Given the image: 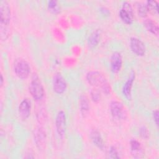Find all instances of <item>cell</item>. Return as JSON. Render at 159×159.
I'll return each mask as SVG.
<instances>
[{
    "instance_id": "obj_16",
    "label": "cell",
    "mask_w": 159,
    "mask_h": 159,
    "mask_svg": "<svg viewBox=\"0 0 159 159\" xmlns=\"http://www.w3.org/2000/svg\"><path fill=\"white\" fill-rule=\"evenodd\" d=\"M101 30L96 29L89 35L88 39V44L89 47L94 48L98 45L101 39Z\"/></svg>"
},
{
    "instance_id": "obj_8",
    "label": "cell",
    "mask_w": 159,
    "mask_h": 159,
    "mask_svg": "<svg viewBox=\"0 0 159 159\" xmlns=\"http://www.w3.org/2000/svg\"><path fill=\"white\" fill-rule=\"evenodd\" d=\"M130 47L133 53L138 56H143L145 53L146 49L144 43L137 37L130 38Z\"/></svg>"
},
{
    "instance_id": "obj_25",
    "label": "cell",
    "mask_w": 159,
    "mask_h": 159,
    "mask_svg": "<svg viewBox=\"0 0 159 159\" xmlns=\"http://www.w3.org/2000/svg\"><path fill=\"white\" fill-rule=\"evenodd\" d=\"M152 117L155 124L158 126V111L155 110L152 113Z\"/></svg>"
},
{
    "instance_id": "obj_4",
    "label": "cell",
    "mask_w": 159,
    "mask_h": 159,
    "mask_svg": "<svg viewBox=\"0 0 159 159\" xmlns=\"http://www.w3.org/2000/svg\"><path fill=\"white\" fill-rule=\"evenodd\" d=\"M14 70L16 76L20 79H26L30 75V67L24 59L17 58L14 63Z\"/></svg>"
},
{
    "instance_id": "obj_1",
    "label": "cell",
    "mask_w": 159,
    "mask_h": 159,
    "mask_svg": "<svg viewBox=\"0 0 159 159\" xmlns=\"http://www.w3.org/2000/svg\"><path fill=\"white\" fill-rule=\"evenodd\" d=\"M11 18V11L9 4L7 1H0V35L2 40H6L9 35V24Z\"/></svg>"
},
{
    "instance_id": "obj_23",
    "label": "cell",
    "mask_w": 159,
    "mask_h": 159,
    "mask_svg": "<svg viewBox=\"0 0 159 159\" xmlns=\"http://www.w3.org/2000/svg\"><path fill=\"white\" fill-rule=\"evenodd\" d=\"M109 157L111 158H120L118 150L114 146H112L109 149Z\"/></svg>"
},
{
    "instance_id": "obj_14",
    "label": "cell",
    "mask_w": 159,
    "mask_h": 159,
    "mask_svg": "<svg viewBox=\"0 0 159 159\" xmlns=\"http://www.w3.org/2000/svg\"><path fill=\"white\" fill-rule=\"evenodd\" d=\"M130 152L135 158H140L143 157V150L141 144L136 140L130 141Z\"/></svg>"
},
{
    "instance_id": "obj_10",
    "label": "cell",
    "mask_w": 159,
    "mask_h": 159,
    "mask_svg": "<svg viewBox=\"0 0 159 159\" xmlns=\"http://www.w3.org/2000/svg\"><path fill=\"white\" fill-rule=\"evenodd\" d=\"M122 56L119 52H114L111 57L110 66L114 73H118L122 66Z\"/></svg>"
},
{
    "instance_id": "obj_18",
    "label": "cell",
    "mask_w": 159,
    "mask_h": 159,
    "mask_svg": "<svg viewBox=\"0 0 159 159\" xmlns=\"http://www.w3.org/2000/svg\"><path fill=\"white\" fill-rule=\"evenodd\" d=\"M80 109L82 116H85L89 112V104L88 99L86 95H81L80 98Z\"/></svg>"
},
{
    "instance_id": "obj_2",
    "label": "cell",
    "mask_w": 159,
    "mask_h": 159,
    "mask_svg": "<svg viewBox=\"0 0 159 159\" xmlns=\"http://www.w3.org/2000/svg\"><path fill=\"white\" fill-rule=\"evenodd\" d=\"M88 83L95 87H99L104 93L108 94L111 92V86L104 76L97 71H90L86 74Z\"/></svg>"
},
{
    "instance_id": "obj_21",
    "label": "cell",
    "mask_w": 159,
    "mask_h": 159,
    "mask_svg": "<svg viewBox=\"0 0 159 159\" xmlns=\"http://www.w3.org/2000/svg\"><path fill=\"white\" fill-rule=\"evenodd\" d=\"M137 11L139 15L142 17H145L147 16L148 13V10L146 4L143 3H139L137 5Z\"/></svg>"
},
{
    "instance_id": "obj_15",
    "label": "cell",
    "mask_w": 159,
    "mask_h": 159,
    "mask_svg": "<svg viewBox=\"0 0 159 159\" xmlns=\"http://www.w3.org/2000/svg\"><path fill=\"white\" fill-rule=\"evenodd\" d=\"M90 138L92 142L98 148L102 150L104 148V145L103 139L100 132L97 130H92L90 132Z\"/></svg>"
},
{
    "instance_id": "obj_17",
    "label": "cell",
    "mask_w": 159,
    "mask_h": 159,
    "mask_svg": "<svg viewBox=\"0 0 159 159\" xmlns=\"http://www.w3.org/2000/svg\"><path fill=\"white\" fill-rule=\"evenodd\" d=\"M143 25L150 33L157 36L158 35V25L155 21L151 19H147L143 21Z\"/></svg>"
},
{
    "instance_id": "obj_20",
    "label": "cell",
    "mask_w": 159,
    "mask_h": 159,
    "mask_svg": "<svg viewBox=\"0 0 159 159\" xmlns=\"http://www.w3.org/2000/svg\"><path fill=\"white\" fill-rule=\"evenodd\" d=\"M48 8L53 13L57 14L60 11V7L57 1L52 0L48 2Z\"/></svg>"
},
{
    "instance_id": "obj_22",
    "label": "cell",
    "mask_w": 159,
    "mask_h": 159,
    "mask_svg": "<svg viewBox=\"0 0 159 159\" xmlns=\"http://www.w3.org/2000/svg\"><path fill=\"white\" fill-rule=\"evenodd\" d=\"M91 97L94 102H99L101 99L100 91L98 89H93L91 91Z\"/></svg>"
},
{
    "instance_id": "obj_26",
    "label": "cell",
    "mask_w": 159,
    "mask_h": 159,
    "mask_svg": "<svg viewBox=\"0 0 159 159\" xmlns=\"http://www.w3.org/2000/svg\"><path fill=\"white\" fill-rule=\"evenodd\" d=\"M3 81H4V80H3V77H2V75L1 74V86H2L3 85Z\"/></svg>"
},
{
    "instance_id": "obj_9",
    "label": "cell",
    "mask_w": 159,
    "mask_h": 159,
    "mask_svg": "<svg viewBox=\"0 0 159 159\" xmlns=\"http://www.w3.org/2000/svg\"><path fill=\"white\" fill-rule=\"evenodd\" d=\"M110 111L112 117L117 119H122L124 117V107L123 104L117 101H112L110 104Z\"/></svg>"
},
{
    "instance_id": "obj_6",
    "label": "cell",
    "mask_w": 159,
    "mask_h": 159,
    "mask_svg": "<svg viewBox=\"0 0 159 159\" xmlns=\"http://www.w3.org/2000/svg\"><path fill=\"white\" fill-rule=\"evenodd\" d=\"M120 19L126 24H131L134 20V12L130 2L125 1L119 11Z\"/></svg>"
},
{
    "instance_id": "obj_11",
    "label": "cell",
    "mask_w": 159,
    "mask_h": 159,
    "mask_svg": "<svg viewBox=\"0 0 159 159\" xmlns=\"http://www.w3.org/2000/svg\"><path fill=\"white\" fill-rule=\"evenodd\" d=\"M31 102L28 98L24 99L20 103L18 108L19 117L22 120H26L29 118L30 114Z\"/></svg>"
},
{
    "instance_id": "obj_24",
    "label": "cell",
    "mask_w": 159,
    "mask_h": 159,
    "mask_svg": "<svg viewBox=\"0 0 159 159\" xmlns=\"http://www.w3.org/2000/svg\"><path fill=\"white\" fill-rule=\"evenodd\" d=\"M139 133L142 137L147 139L148 137V131L147 128L145 126H142L139 129Z\"/></svg>"
},
{
    "instance_id": "obj_12",
    "label": "cell",
    "mask_w": 159,
    "mask_h": 159,
    "mask_svg": "<svg viewBox=\"0 0 159 159\" xmlns=\"http://www.w3.org/2000/svg\"><path fill=\"white\" fill-rule=\"evenodd\" d=\"M135 72L134 71H131L129 78H127V80L124 83L122 86V94L128 100H130L131 99L132 88L133 86V83L135 80Z\"/></svg>"
},
{
    "instance_id": "obj_5",
    "label": "cell",
    "mask_w": 159,
    "mask_h": 159,
    "mask_svg": "<svg viewBox=\"0 0 159 159\" xmlns=\"http://www.w3.org/2000/svg\"><path fill=\"white\" fill-rule=\"evenodd\" d=\"M55 128L58 136L63 138L66 130V116L64 111L60 110L55 117Z\"/></svg>"
},
{
    "instance_id": "obj_13",
    "label": "cell",
    "mask_w": 159,
    "mask_h": 159,
    "mask_svg": "<svg viewBox=\"0 0 159 159\" xmlns=\"http://www.w3.org/2000/svg\"><path fill=\"white\" fill-rule=\"evenodd\" d=\"M34 137L36 146L39 150L43 149L45 147L46 142V134L45 130L41 127L36 129L34 131Z\"/></svg>"
},
{
    "instance_id": "obj_3",
    "label": "cell",
    "mask_w": 159,
    "mask_h": 159,
    "mask_svg": "<svg viewBox=\"0 0 159 159\" xmlns=\"http://www.w3.org/2000/svg\"><path fill=\"white\" fill-rule=\"evenodd\" d=\"M29 92L35 101L41 100L44 96L43 86L37 76H33L29 84Z\"/></svg>"
},
{
    "instance_id": "obj_7",
    "label": "cell",
    "mask_w": 159,
    "mask_h": 159,
    "mask_svg": "<svg viewBox=\"0 0 159 159\" xmlns=\"http://www.w3.org/2000/svg\"><path fill=\"white\" fill-rule=\"evenodd\" d=\"M52 86L54 92L58 94H63L66 91L67 83L61 73H57L54 75L52 80Z\"/></svg>"
},
{
    "instance_id": "obj_19",
    "label": "cell",
    "mask_w": 159,
    "mask_h": 159,
    "mask_svg": "<svg viewBox=\"0 0 159 159\" xmlns=\"http://www.w3.org/2000/svg\"><path fill=\"white\" fill-rule=\"evenodd\" d=\"M147 8L148 10V12H150L152 14H158V2L154 0H150L147 1L146 2Z\"/></svg>"
}]
</instances>
